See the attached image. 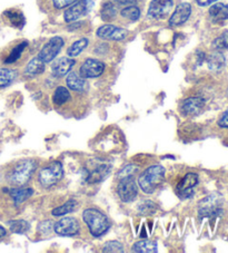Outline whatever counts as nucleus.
<instances>
[{
  "instance_id": "obj_1",
  "label": "nucleus",
  "mask_w": 228,
  "mask_h": 253,
  "mask_svg": "<svg viewBox=\"0 0 228 253\" xmlns=\"http://www.w3.org/2000/svg\"><path fill=\"white\" fill-rule=\"evenodd\" d=\"M37 162L34 159H24L12 165L7 173V180L12 185L23 186L27 184L32 175L36 171Z\"/></svg>"
},
{
  "instance_id": "obj_2",
  "label": "nucleus",
  "mask_w": 228,
  "mask_h": 253,
  "mask_svg": "<svg viewBox=\"0 0 228 253\" xmlns=\"http://www.w3.org/2000/svg\"><path fill=\"white\" fill-rule=\"evenodd\" d=\"M82 219H84L85 223L88 225L89 232L95 238L103 237L111 228V221L102 211L97 210V209H87L82 213Z\"/></svg>"
},
{
  "instance_id": "obj_3",
  "label": "nucleus",
  "mask_w": 228,
  "mask_h": 253,
  "mask_svg": "<svg viewBox=\"0 0 228 253\" xmlns=\"http://www.w3.org/2000/svg\"><path fill=\"white\" fill-rule=\"evenodd\" d=\"M165 173L166 169L161 165L149 167L139 175L138 185L145 193H154L165 180Z\"/></svg>"
},
{
  "instance_id": "obj_4",
  "label": "nucleus",
  "mask_w": 228,
  "mask_h": 253,
  "mask_svg": "<svg viewBox=\"0 0 228 253\" xmlns=\"http://www.w3.org/2000/svg\"><path fill=\"white\" fill-rule=\"evenodd\" d=\"M63 165L58 161H56V162H52L50 165H48V167L41 169L40 173H39L38 180L42 186L51 187L63 178Z\"/></svg>"
},
{
  "instance_id": "obj_5",
  "label": "nucleus",
  "mask_w": 228,
  "mask_h": 253,
  "mask_svg": "<svg viewBox=\"0 0 228 253\" xmlns=\"http://www.w3.org/2000/svg\"><path fill=\"white\" fill-rule=\"evenodd\" d=\"M94 7L93 0H78L74 5L69 6L64 14V19L66 23L72 24L79 20L82 17L89 14Z\"/></svg>"
},
{
  "instance_id": "obj_6",
  "label": "nucleus",
  "mask_w": 228,
  "mask_h": 253,
  "mask_svg": "<svg viewBox=\"0 0 228 253\" xmlns=\"http://www.w3.org/2000/svg\"><path fill=\"white\" fill-rule=\"evenodd\" d=\"M222 213V199L218 195H209L201 200L198 206L200 217H215Z\"/></svg>"
},
{
  "instance_id": "obj_7",
  "label": "nucleus",
  "mask_w": 228,
  "mask_h": 253,
  "mask_svg": "<svg viewBox=\"0 0 228 253\" xmlns=\"http://www.w3.org/2000/svg\"><path fill=\"white\" fill-rule=\"evenodd\" d=\"M64 45H65V42L63 38L59 36L52 37L45 43V46L41 48V50L39 51L38 57L40 58L45 64L51 63L52 60L58 56L60 50L63 49Z\"/></svg>"
},
{
  "instance_id": "obj_8",
  "label": "nucleus",
  "mask_w": 228,
  "mask_h": 253,
  "mask_svg": "<svg viewBox=\"0 0 228 253\" xmlns=\"http://www.w3.org/2000/svg\"><path fill=\"white\" fill-rule=\"evenodd\" d=\"M117 193L120 200L125 203H129L137 198L138 187L134 177H126L119 180V184L117 186Z\"/></svg>"
},
{
  "instance_id": "obj_9",
  "label": "nucleus",
  "mask_w": 228,
  "mask_h": 253,
  "mask_svg": "<svg viewBox=\"0 0 228 253\" xmlns=\"http://www.w3.org/2000/svg\"><path fill=\"white\" fill-rule=\"evenodd\" d=\"M55 232L61 237H75L79 233L80 225L75 217H63L58 222H56L54 226Z\"/></svg>"
},
{
  "instance_id": "obj_10",
  "label": "nucleus",
  "mask_w": 228,
  "mask_h": 253,
  "mask_svg": "<svg viewBox=\"0 0 228 253\" xmlns=\"http://www.w3.org/2000/svg\"><path fill=\"white\" fill-rule=\"evenodd\" d=\"M174 7V0H152L148 8V16L160 20L165 19Z\"/></svg>"
},
{
  "instance_id": "obj_11",
  "label": "nucleus",
  "mask_w": 228,
  "mask_h": 253,
  "mask_svg": "<svg viewBox=\"0 0 228 253\" xmlns=\"http://www.w3.org/2000/svg\"><path fill=\"white\" fill-rule=\"evenodd\" d=\"M96 35H97L99 38L105 39V41L120 42V41H124V39L127 37L128 32L124 28L118 27V26L104 25L97 29Z\"/></svg>"
},
{
  "instance_id": "obj_12",
  "label": "nucleus",
  "mask_w": 228,
  "mask_h": 253,
  "mask_svg": "<svg viewBox=\"0 0 228 253\" xmlns=\"http://www.w3.org/2000/svg\"><path fill=\"white\" fill-rule=\"evenodd\" d=\"M198 183V175L196 173H187L176 186V193L182 199H188L194 194V187Z\"/></svg>"
},
{
  "instance_id": "obj_13",
  "label": "nucleus",
  "mask_w": 228,
  "mask_h": 253,
  "mask_svg": "<svg viewBox=\"0 0 228 253\" xmlns=\"http://www.w3.org/2000/svg\"><path fill=\"white\" fill-rule=\"evenodd\" d=\"M105 64L98 59L88 58L81 64L79 74L84 78H96L103 75L105 72Z\"/></svg>"
},
{
  "instance_id": "obj_14",
  "label": "nucleus",
  "mask_w": 228,
  "mask_h": 253,
  "mask_svg": "<svg viewBox=\"0 0 228 253\" xmlns=\"http://www.w3.org/2000/svg\"><path fill=\"white\" fill-rule=\"evenodd\" d=\"M191 14V6L188 2H182L176 7V9L173 12V15L169 18V26L172 27H178L186 23Z\"/></svg>"
},
{
  "instance_id": "obj_15",
  "label": "nucleus",
  "mask_w": 228,
  "mask_h": 253,
  "mask_svg": "<svg viewBox=\"0 0 228 253\" xmlns=\"http://www.w3.org/2000/svg\"><path fill=\"white\" fill-rule=\"evenodd\" d=\"M76 60L72 57H60L51 64V74L55 77H64L72 71Z\"/></svg>"
},
{
  "instance_id": "obj_16",
  "label": "nucleus",
  "mask_w": 228,
  "mask_h": 253,
  "mask_svg": "<svg viewBox=\"0 0 228 253\" xmlns=\"http://www.w3.org/2000/svg\"><path fill=\"white\" fill-rule=\"evenodd\" d=\"M209 17L214 24L224 25L228 21V5L218 2L209 8Z\"/></svg>"
},
{
  "instance_id": "obj_17",
  "label": "nucleus",
  "mask_w": 228,
  "mask_h": 253,
  "mask_svg": "<svg viewBox=\"0 0 228 253\" xmlns=\"http://www.w3.org/2000/svg\"><path fill=\"white\" fill-rule=\"evenodd\" d=\"M3 191L9 194L16 206H20L21 203H24L26 200H28L34 194L33 189L23 186H16L12 187V189H3Z\"/></svg>"
},
{
  "instance_id": "obj_18",
  "label": "nucleus",
  "mask_w": 228,
  "mask_h": 253,
  "mask_svg": "<svg viewBox=\"0 0 228 253\" xmlns=\"http://www.w3.org/2000/svg\"><path fill=\"white\" fill-rule=\"evenodd\" d=\"M205 106V100L200 97H190L184 100L182 112L185 115H196L200 113Z\"/></svg>"
},
{
  "instance_id": "obj_19",
  "label": "nucleus",
  "mask_w": 228,
  "mask_h": 253,
  "mask_svg": "<svg viewBox=\"0 0 228 253\" xmlns=\"http://www.w3.org/2000/svg\"><path fill=\"white\" fill-rule=\"evenodd\" d=\"M109 172H111V167H109V165L100 164L97 168L91 169V171L88 173L86 181L88 184H96V183H100L108 176Z\"/></svg>"
},
{
  "instance_id": "obj_20",
  "label": "nucleus",
  "mask_w": 228,
  "mask_h": 253,
  "mask_svg": "<svg viewBox=\"0 0 228 253\" xmlns=\"http://www.w3.org/2000/svg\"><path fill=\"white\" fill-rule=\"evenodd\" d=\"M3 17H5L8 23L15 28L21 29L26 24L24 14L18 9H8L3 12Z\"/></svg>"
},
{
  "instance_id": "obj_21",
  "label": "nucleus",
  "mask_w": 228,
  "mask_h": 253,
  "mask_svg": "<svg viewBox=\"0 0 228 253\" xmlns=\"http://www.w3.org/2000/svg\"><path fill=\"white\" fill-rule=\"evenodd\" d=\"M206 62H207L208 68L210 69V71L219 72V71H222L224 66H225L226 59H225V56H224L221 51L217 50V51H215V53L210 54L208 57L206 58Z\"/></svg>"
},
{
  "instance_id": "obj_22",
  "label": "nucleus",
  "mask_w": 228,
  "mask_h": 253,
  "mask_svg": "<svg viewBox=\"0 0 228 253\" xmlns=\"http://www.w3.org/2000/svg\"><path fill=\"white\" fill-rule=\"evenodd\" d=\"M66 84L69 87V89L74 91H84L86 89V81L85 78L78 75L76 73H70L66 78Z\"/></svg>"
},
{
  "instance_id": "obj_23",
  "label": "nucleus",
  "mask_w": 228,
  "mask_h": 253,
  "mask_svg": "<svg viewBox=\"0 0 228 253\" xmlns=\"http://www.w3.org/2000/svg\"><path fill=\"white\" fill-rule=\"evenodd\" d=\"M43 72H45V63L38 56L30 60L25 69V74L28 76L40 75Z\"/></svg>"
},
{
  "instance_id": "obj_24",
  "label": "nucleus",
  "mask_w": 228,
  "mask_h": 253,
  "mask_svg": "<svg viewBox=\"0 0 228 253\" xmlns=\"http://www.w3.org/2000/svg\"><path fill=\"white\" fill-rule=\"evenodd\" d=\"M158 250L157 243L152 240H142L133 246V251L137 253H155Z\"/></svg>"
},
{
  "instance_id": "obj_25",
  "label": "nucleus",
  "mask_w": 228,
  "mask_h": 253,
  "mask_svg": "<svg viewBox=\"0 0 228 253\" xmlns=\"http://www.w3.org/2000/svg\"><path fill=\"white\" fill-rule=\"evenodd\" d=\"M27 46H28V42H21L20 43H18V45H16L10 50V53L8 54L7 57L3 59V64L9 65V64L16 63L17 60L21 57V55H23L24 50L27 48Z\"/></svg>"
},
{
  "instance_id": "obj_26",
  "label": "nucleus",
  "mask_w": 228,
  "mask_h": 253,
  "mask_svg": "<svg viewBox=\"0 0 228 253\" xmlns=\"http://www.w3.org/2000/svg\"><path fill=\"white\" fill-rule=\"evenodd\" d=\"M16 71L10 68H0V88H5L11 85L17 78Z\"/></svg>"
},
{
  "instance_id": "obj_27",
  "label": "nucleus",
  "mask_w": 228,
  "mask_h": 253,
  "mask_svg": "<svg viewBox=\"0 0 228 253\" xmlns=\"http://www.w3.org/2000/svg\"><path fill=\"white\" fill-rule=\"evenodd\" d=\"M88 39L87 38H80L76 41L75 42L72 43V46H70L68 49H67V55L68 57H77L78 55H80L82 51H84L85 48L88 46Z\"/></svg>"
},
{
  "instance_id": "obj_28",
  "label": "nucleus",
  "mask_w": 228,
  "mask_h": 253,
  "mask_svg": "<svg viewBox=\"0 0 228 253\" xmlns=\"http://www.w3.org/2000/svg\"><path fill=\"white\" fill-rule=\"evenodd\" d=\"M117 12V6L114 3V1H107L103 5L102 10H100V15H102L103 20L112 21L116 18Z\"/></svg>"
},
{
  "instance_id": "obj_29",
  "label": "nucleus",
  "mask_w": 228,
  "mask_h": 253,
  "mask_svg": "<svg viewBox=\"0 0 228 253\" xmlns=\"http://www.w3.org/2000/svg\"><path fill=\"white\" fill-rule=\"evenodd\" d=\"M77 207H78V203L76 200H69L66 203H64L63 206L54 209L51 212V214L54 216H63V215L68 214L70 212H74L77 209Z\"/></svg>"
},
{
  "instance_id": "obj_30",
  "label": "nucleus",
  "mask_w": 228,
  "mask_h": 253,
  "mask_svg": "<svg viewBox=\"0 0 228 253\" xmlns=\"http://www.w3.org/2000/svg\"><path fill=\"white\" fill-rule=\"evenodd\" d=\"M70 99V93L69 90L64 86L57 87L54 96H52V102H54L55 105L60 106L64 105L65 103H67Z\"/></svg>"
},
{
  "instance_id": "obj_31",
  "label": "nucleus",
  "mask_w": 228,
  "mask_h": 253,
  "mask_svg": "<svg viewBox=\"0 0 228 253\" xmlns=\"http://www.w3.org/2000/svg\"><path fill=\"white\" fill-rule=\"evenodd\" d=\"M8 225H9L11 232L19 234L26 233L30 229L29 222L25 220H12L8 222Z\"/></svg>"
},
{
  "instance_id": "obj_32",
  "label": "nucleus",
  "mask_w": 228,
  "mask_h": 253,
  "mask_svg": "<svg viewBox=\"0 0 228 253\" xmlns=\"http://www.w3.org/2000/svg\"><path fill=\"white\" fill-rule=\"evenodd\" d=\"M140 14H142V12H140V9L138 7H136V5L122 8L120 11L122 18L128 19L129 21H133V23L134 21H137L140 18Z\"/></svg>"
},
{
  "instance_id": "obj_33",
  "label": "nucleus",
  "mask_w": 228,
  "mask_h": 253,
  "mask_svg": "<svg viewBox=\"0 0 228 253\" xmlns=\"http://www.w3.org/2000/svg\"><path fill=\"white\" fill-rule=\"evenodd\" d=\"M213 48L216 50L228 49V30L224 32L221 36L213 42Z\"/></svg>"
},
{
  "instance_id": "obj_34",
  "label": "nucleus",
  "mask_w": 228,
  "mask_h": 253,
  "mask_svg": "<svg viewBox=\"0 0 228 253\" xmlns=\"http://www.w3.org/2000/svg\"><path fill=\"white\" fill-rule=\"evenodd\" d=\"M138 172V167L135 164H127L126 167L122 168L119 172H118L117 176L119 180L126 177H134L136 173Z\"/></svg>"
},
{
  "instance_id": "obj_35",
  "label": "nucleus",
  "mask_w": 228,
  "mask_h": 253,
  "mask_svg": "<svg viewBox=\"0 0 228 253\" xmlns=\"http://www.w3.org/2000/svg\"><path fill=\"white\" fill-rule=\"evenodd\" d=\"M104 252H124V247L118 241H108L105 243Z\"/></svg>"
},
{
  "instance_id": "obj_36",
  "label": "nucleus",
  "mask_w": 228,
  "mask_h": 253,
  "mask_svg": "<svg viewBox=\"0 0 228 253\" xmlns=\"http://www.w3.org/2000/svg\"><path fill=\"white\" fill-rule=\"evenodd\" d=\"M138 209L142 213L148 214V213H155V211L157 210V207L155 206L154 202H152V201H145V202L140 204Z\"/></svg>"
},
{
  "instance_id": "obj_37",
  "label": "nucleus",
  "mask_w": 228,
  "mask_h": 253,
  "mask_svg": "<svg viewBox=\"0 0 228 253\" xmlns=\"http://www.w3.org/2000/svg\"><path fill=\"white\" fill-rule=\"evenodd\" d=\"M76 1H78V0H52V5L56 9H64V8L74 5Z\"/></svg>"
},
{
  "instance_id": "obj_38",
  "label": "nucleus",
  "mask_w": 228,
  "mask_h": 253,
  "mask_svg": "<svg viewBox=\"0 0 228 253\" xmlns=\"http://www.w3.org/2000/svg\"><path fill=\"white\" fill-rule=\"evenodd\" d=\"M114 3H115L117 7L126 8L136 5V0H114Z\"/></svg>"
},
{
  "instance_id": "obj_39",
  "label": "nucleus",
  "mask_w": 228,
  "mask_h": 253,
  "mask_svg": "<svg viewBox=\"0 0 228 253\" xmlns=\"http://www.w3.org/2000/svg\"><path fill=\"white\" fill-rule=\"evenodd\" d=\"M218 125L223 128H228V108L224 112V114L222 115L221 119H219Z\"/></svg>"
},
{
  "instance_id": "obj_40",
  "label": "nucleus",
  "mask_w": 228,
  "mask_h": 253,
  "mask_svg": "<svg viewBox=\"0 0 228 253\" xmlns=\"http://www.w3.org/2000/svg\"><path fill=\"white\" fill-rule=\"evenodd\" d=\"M197 2V5L201 6V7H206V6H209L212 5V3L218 1V0H195Z\"/></svg>"
},
{
  "instance_id": "obj_41",
  "label": "nucleus",
  "mask_w": 228,
  "mask_h": 253,
  "mask_svg": "<svg viewBox=\"0 0 228 253\" xmlns=\"http://www.w3.org/2000/svg\"><path fill=\"white\" fill-rule=\"evenodd\" d=\"M6 234H7V230L3 228L2 225H0V239L6 237Z\"/></svg>"
}]
</instances>
